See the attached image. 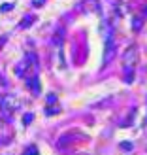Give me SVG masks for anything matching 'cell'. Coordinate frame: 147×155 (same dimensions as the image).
Returning a JSON list of instances; mask_svg holds the SVG:
<instances>
[{
    "label": "cell",
    "instance_id": "cell-1",
    "mask_svg": "<svg viewBox=\"0 0 147 155\" xmlns=\"http://www.w3.org/2000/svg\"><path fill=\"white\" fill-rule=\"evenodd\" d=\"M19 108V100L17 97H13V95H6L2 98V114L6 115V117H10V115L15 112Z\"/></svg>",
    "mask_w": 147,
    "mask_h": 155
},
{
    "label": "cell",
    "instance_id": "cell-2",
    "mask_svg": "<svg viewBox=\"0 0 147 155\" xmlns=\"http://www.w3.org/2000/svg\"><path fill=\"white\" fill-rule=\"evenodd\" d=\"M113 49H115V44H113V36H111V32H110V34H107V38H106V49H104V64H107V61H111Z\"/></svg>",
    "mask_w": 147,
    "mask_h": 155
},
{
    "label": "cell",
    "instance_id": "cell-3",
    "mask_svg": "<svg viewBox=\"0 0 147 155\" xmlns=\"http://www.w3.org/2000/svg\"><path fill=\"white\" fill-rule=\"evenodd\" d=\"M27 85H28V89L32 91L34 95H40V80H38V76L28 78V80H27Z\"/></svg>",
    "mask_w": 147,
    "mask_h": 155
},
{
    "label": "cell",
    "instance_id": "cell-4",
    "mask_svg": "<svg viewBox=\"0 0 147 155\" xmlns=\"http://www.w3.org/2000/svg\"><path fill=\"white\" fill-rule=\"evenodd\" d=\"M136 53H138V49L134 48V45L126 49V53H125V64H126V66H132V64H134V61H136Z\"/></svg>",
    "mask_w": 147,
    "mask_h": 155
},
{
    "label": "cell",
    "instance_id": "cell-5",
    "mask_svg": "<svg viewBox=\"0 0 147 155\" xmlns=\"http://www.w3.org/2000/svg\"><path fill=\"white\" fill-rule=\"evenodd\" d=\"M62 42H64V28H59L55 34H53V45H62Z\"/></svg>",
    "mask_w": 147,
    "mask_h": 155
},
{
    "label": "cell",
    "instance_id": "cell-6",
    "mask_svg": "<svg viewBox=\"0 0 147 155\" xmlns=\"http://www.w3.org/2000/svg\"><path fill=\"white\" fill-rule=\"evenodd\" d=\"M34 21H36V17H34V15H30V13H28V15H25V17H23V21L19 23V28H28V27L32 25Z\"/></svg>",
    "mask_w": 147,
    "mask_h": 155
},
{
    "label": "cell",
    "instance_id": "cell-7",
    "mask_svg": "<svg viewBox=\"0 0 147 155\" xmlns=\"http://www.w3.org/2000/svg\"><path fill=\"white\" fill-rule=\"evenodd\" d=\"M23 155H40V151H38L36 146H30V148H27V151L23 153Z\"/></svg>",
    "mask_w": 147,
    "mask_h": 155
},
{
    "label": "cell",
    "instance_id": "cell-8",
    "mask_svg": "<svg viewBox=\"0 0 147 155\" xmlns=\"http://www.w3.org/2000/svg\"><path fill=\"white\" fill-rule=\"evenodd\" d=\"M132 27H134V30H140V28H142V19L134 17V19H132Z\"/></svg>",
    "mask_w": 147,
    "mask_h": 155
},
{
    "label": "cell",
    "instance_id": "cell-9",
    "mask_svg": "<svg viewBox=\"0 0 147 155\" xmlns=\"http://www.w3.org/2000/svg\"><path fill=\"white\" fill-rule=\"evenodd\" d=\"M32 119H34V115H32V114H25V117H23V123H25V125H30V123H32Z\"/></svg>",
    "mask_w": 147,
    "mask_h": 155
},
{
    "label": "cell",
    "instance_id": "cell-10",
    "mask_svg": "<svg viewBox=\"0 0 147 155\" xmlns=\"http://www.w3.org/2000/svg\"><path fill=\"white\" fill-rule=\"evenodd\" d=\"M60 108H45V114L47 115H53V114H59Z\"/></svg>",
    "mask_w": 147,
    "mask_h": 155
},
{
    "label": "cell",
    "instance_id": "cell-11",
    "mask_svg": "<svg viewBox=\"0 0 147 155\" xmlns=\"http://www.w3.org/2000/svg\"><path fill=\"white\" fill-rule=\"evenodd\" d=\"M43 4H45V0H32V6L34 8H42Z\"/></svg>",
    "mask_w": 147,
    "mask_h": 155
},
{
    "label": "cell",
    "instance_id": "cell-12",
    "mask_svg": "<svg viewBox=\"0 0 147 155\" xmlns=\"http://www.w3.org/2000/svg\"><path fill=\"white\" fill-rule=\"evenodd\" d=\"M11 8H13L11 4H2V8H0V10H2V12H10Z\"/></svg>",
    "mask_w": 147,
    "mask_h": 155
},
{
    "label": "cell",
    "instance_id": "cell-13",
    "mask_svg": "<svg viewBox=\"0 0 147 155\" xmlns=\"http://www.w3.org/2000/svg\"><path fill=\"white\" fill-rule=\"evenodd\" d=\"M55 100H57L55 95H49V97H47V102H55Z\"/></svg>",
    "mask_w": 147,
    "mask_h": 155
}]
</instances>
